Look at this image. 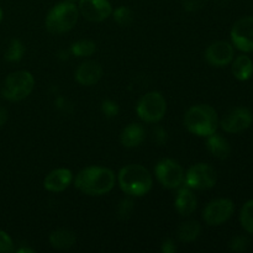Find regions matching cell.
<instances>
[{
	"instance_id": "cell-1",
	"label": "cell",
	"mask_w": 253,
	"mask_h": 253,
	"mask_svg": "<svg viewBox=\"0 0 253 253\" xmlns=\"http://www.w3.org/2000/svg\"><path fill=\"white\" fill-rule=\"evenodd\" d=\"M115 185V173L106 167L90 166L77 174L74 187L83 194L100 197L111 192Z\"/></svg>"
},
{
	"instance_id": "cell-2",
	"label": "cell",
	"mask_w": 253,
	"mask_h": 253,
	"mask_svg": "<svg viewBox=\"0 0 253 253\" xmlns=\"http://www.w3.org/2000/svg\"><path fill=\"white\" fill-rule=\"evenodd\" d=\"M118 182L121 190L128 197L140 198L152 189L153 179L146 167L141 165H127L120 169Z\"/></svg>"
},
{
	"instance_id": "cell-3",
	"label": "cell",
	"mask_w": 253,
	"mask_h": 253,
	"mask_svg": "<svg viewBox=\"0 0 253 253\" xmlns=\"http://www.w3.org/2000/svg\"><path fill=\"white\" fill-rule=\"evenodd\" d=\"M184 125L193 135L208 137L216 132L219 127V116L211 105L198 104L188 109L184 115Z\"/></svg>"
},
{
	"instance_id": "cell-4",
	"label": "cell",
	"mask_w": 253,
	"mask_h": 253,
	"mask_svg": "<svg viewBox=\"0 0 253 253\" xmlns=\"http://www.w3.org/2000/svg\"><path fill=\"white\" fill-rule=\"evenodd\" d=\"M79 10L72 1H62L54 5L47 14L44 26L51 34H64L78 22Z\"/></svg>"
},
{
	"instance_id": "cell-5",
	"label": "cell",
	"mask_w": 253,
	"mask_h": 253,
	"mask_svg": "<svg viewBox=\"0 0 253 253\" xmlns=\"http://www.w3.org/2000/svg\"><path fill=\"white\" fill-rule=\"evenodd\" d=\"M35 78L30 72L16 71L5 78L1 94L9 101H21L32 93Z\"/></svg>"
},
{
	"instance_id": "cell-6",
	"label": "cell",
	"mask_w": 253,
	"mask_h": 253,
	"mask_svg": "<svg viewBox=\"0 0 253 253\" xmlns=\"http://www.w3.org/2000/svg\"><path fill=\"white\" fill-rule=\"evenodd\" d=\"M138 118L145 123H158L162 120L167 111V103L165 96L158 91L146 93L136 105Z\"/></svg>"
},
{
	"instance_id": "cell-7",
	"label": "cell",
	"mask_w": 253,
	"mask_h": 253,
	"mask_svg": "<svg viewBox=\"0 0 253 253\" xmlns=\"http://www.w3.org/2000/svg\"><path fill=\"white\" fill-rule=\"evenodd\" d=\"M185 187L195 190H208L216 185L217 173L208 163L193 165L184 174Z\"/></svg>"
},
{
	"instance_id": "cell-8",
	"label": "cell",
	"mask_w": 253,
	"mask_h": 253,
	"mask_svg": "<svg viewBox=\"0 0 253 253\" xmlns=\"http://www.w3.org/2000/svg\"><path fill=\"white\" fill-rule=\"evenodd\" d=\"M156 177L161 185L167 189H177L184 182V170L174 160L163 158L155 167Z\"/></svg>"
},
{
	"instance_id": "cell-9",
	"label": "cell",
	"mask_w": 253,
	"mask_h": 253,
	"mask_svg": "<svg viewBox=\"0 0 253 253\" xmlns=\"http://www.w3.org/2000/svg\"><path fill=\"white\" fill-rule=\"evenodd\" d=\"M235 211V204L229 198L211 200L203 210V220L209 226H220L231 219Z\"/></svg>"
},
{
	"instance_id": "cell-10",
	"label": "cell",
	"mask_w": 253,
	"mask_h": 253,
	"mask_svg": "<svg viewBox=\"0 0 253 253\" xmlns=\"http://www.w3.org/2000/svg\"><path fill=\"white\" fill-rule=\"evenodd\" d=\"M253 123V114L249 108L245 106H237L227 111L219 125L225 132L227 133H240L247 130Z\"/></svg>"
},
{
	"instance_id": "cell-11",
	"label": "cell",
	"mask_w": 253,
	"mask_h": 253,
	"mask_svg": "<svg viewBox=\"0 0 253 253\" xmlns=\"http://www.w3.org/2000/svg\"><path fill=\"white\" fill-rule=\"evenodd\" d=\"M231 43L244 53L253 52V16H245L232 25Z\"/></svg>"
},
{
	"instance_id": "cell-12",
	"label": "cell",
	"mask_w": 253,
	"mask_h": 253,
	"mask_svg": "<svg viewBox=\"0 0 253 253\" xmlns=\"http://www.w3.org/2000/svg\"><path fill=\"white\" fill-rule=\"evenodd\" d=\"M205 59L212 67H226L234 61L235 49L232 43L227 41H215L205 49Z\"/></svg>"
},
{
	"instance_id": "cell-13",
	"label": "cell",
	"mask_w": 253,
	"mask_h": 253,
	"mask_svg": "<svg viewBox=\"0 0 253 253\" xmlns=\"http://www.w3.org/2000/svg\"><path fill=\"white\" fill-rule=\"evenodd\" d=\"M79 12L91 22H101L113 14L109 0H79Z\"/></svg>"
},
{
	"instance_id": "cell-14",
	"label": "cell",
	"mask_w": 253,
	"mask_h": 253,
	"mask_svg": "<svg viewBox=\"0 0 253 253\" xmlns=\"http://www.w3.org/2000/svg\"><path fill=\"white\" fill-rule=\"evenodd\" d=\"M103 67L96 61H85L74 72V79L77 83L84 86H91L98 83L103 77Z\"/></svg>"
},
{
	"instance_id": "cell-15",
	"label": "cell",
	"mask_w": 253,
	"mask_h": 253,
	"mask_svg": "<svg viewBox=\"0 0 253 253\" xmlns=\"http://www.w3.org/2000/svg\"><path fill=\"white\" fill-rule=\"evenodd\" d=\"M73 173L67 168H57L49 172L43 179V188L52 193H61L71 185Z\"/></svg>"
},
{
	"instance_id": "cell-16",
	"label": "cell",
	"mask_w": 253,
	"mask_h": 253,
	"mask_svg": "<svg viewBox=\"0 0 253 253\" xmlns=\"http://www.w3.org/2000/svg\"><path fill=\"white\" fill-rule=\"evenodd\" d=\"M146 131L145 127L140 124L131 123L124 127L120 135V142L126 148L138 147L145 141Z\"/></svg>"
},
{
	"instance_id": "cell-17",
	"label": "cell",
	"mask_w": 253,
	"mask_h": 253,
	"mask_svg": "<svg viewBox=\"0 0 253 253\" xmlns=\"http://www.w3.org/2000/svg\"><path fill=\"white\" fill-rule=\"evenodd\" d=\"M174 207L178 214L182 216H189L197 209V197L190 190V188L185 187L179 189L174 200Z\"/></svg>"
},
{
	"instance_id": "cell-18",
	"label": "cell",
	"mask_w": 253,
	"mask_h": 253,
	"mask_svg": "<svg viewBox=\"0 0 253 253\" xmlns=\"http://www.w3.org/2000/svg\"><path fill=\"white\" fill-rule=\"evenodd\" d=\"M207 148L215 158L226 160L231 155V146L229 141L216 132L207 137Z\"/></svg>"
},
{
	"instance_id": "cell-19",
	"label": "cell",
	"mask_w": 253,
	"mask_h": 253,
	"mask_svg": "<svg viewBox=\"0 0 253 253\" xmlns=\"http://www.w3.org/2000/svg\"><path fill=\"white\" fill-rule=\"evenodd\" d=\"M77 237L73 231L67 229L54 230L49 235V244L54 250L59 251H66V250L72 249L76 245Z\"/></svg>"
},
{
	"instance_id": "cell-20",
	"label": "cell",
	"mask_w": 253,
	"mask_h": 253,
	"mask_svg": "<svg viewBox=\"0 0 253 253\" xmlns=\"http://www.w3.org/2000/svg\"><path fill=\"white\" fill-rule=\"evenodd\" d=\"M231 71L235 78L240 82H246L253 76V61L246 54H240L231 62Z\"/></svg>"
},
{
	"instance_id": "cell-21",
	"label": "cell",
	"mask_w": 253,
	"mask_h": 253,
	"mask_svg": "<svg viewBox=\"0 0 253 253\" xmlns=\"http://www.w3.org/2000/svg\"><path fill=\"white\" fill-rule=\"evenodd\" d=\"M202 234V226L198 221L195 220H189V221H185L178 227V239L179 241L184 242V244H189V242L195 241L198 237Z\"/></svg>"
},
{
	"instance_id": "cell-22",
	"label": "cell",
	"mask_w": 253,
	"mask_h": 253,
	"mask_svg": "<svg viewBox=\"0 0 253 253\" xmlns=\"http://www.w3.org/2000/svg\"><path fill=\"white\" fill-rule=\"evenodd\" d=\"M96 44L91 40L83 39L73 42L71 46V53L76 57H90L95 53Z\"/></svg>"
},
{
	"instance_id": "cell-23",
	"label": "cell",
	"mask_w": 253,
	"mask_h": 253,
	"mask_svg": "<svg viewBox=\"0 0 253 253\" xmlns=\"http://www.w3.org/2000/svg\"><path fill=\"white\" fill-rule=\"evenodd\" d=\"M240 222L247 234L253 235V199L247 200L241 208L240 212Z\"/></svg>"
},
{
	"instance_id": "cell-24",
	"label": "cell",
	"mask_w": 253,
	"mask_h": 253,
	"mask_svg": "<svg viewBox=\"0 0 253 253\" xmlns=\"http://www.w3.org/2000/svg\"><path fill=\"white\" fill-rule=\"evenodd\" d=\"M25 54V46L19 39H12L5 51V59L7 62H19L21 61Z\"/></svg>"
},
{
	"instance_id": "cell-25",
	"label": "cell",
	"mask_w": 253,
	"mask_h": 253,
	"mask_svg": "<svg viewBox=\"0 0 253 253\" xmlns=\"http://www.w3.org/2000/svg\"><path fill=\"white\" fill-rule=\"evenodd\" d=\"M113 17L114 21L121 27H127L130 26L133 22V11L127 6H119L115 11H113Z\"/></svg>"
},
{
	"instance_id": "cell-26",
	"label": "cell",
	"mask_w": 253,
	"mask_h": 253,
	"mask_svg": "<svg viewBox=\"0 0 253 253\" xmlns=\"http://www.w3.org/2000/svg\"><path fill=\"white\" fill-rule=\"evenodd\" d=\"M133 209H135V203H133V200L130 199V198H125L118 205V209H116L118 217L120 220H127L132 215Z\"/></svg>"
},
{
	"instance_id": "cell-27",
	"label": "cell",
	"mask_w": 253,
	"mask_h": 253,
	"mask_svg": "<svg viewBox=\"0 0 253 253\" xmlns=\"http://www.w3.org/2000/svg\"><path fill=\"white\" fill-rule=\"evenodd\" d=\"M250 246V239L245 235L232 237L229 242V249L232 252H245Z\"/></svg>"
},
{
	"instance_id": "cell-28",
	"label": "cell",
	"mask_w": 253,
	"mask_h": 253,
	"mask_svg": "<svg viewBox=\"0 0 253 253\" xmlns=\"http://www.w3.org/2000/svg\"><path fill=\"white\" fill-rule=\"evenodd\" d=\"M101 111H103L106 118H115V116L119 115L120 109H119L118 103H115V101L104 100L101 103Z\"/></svg>"
},
{
	"instance_id": "cell-29",
	"label": "cell",
	"mask_w": 253,
	"mask_h": 253,
	"mask_svg": "<svg viewBox=\"0 0 253 253\" xmlns=\"http://www.w3.org/2000/svg\"><path fill=\"white\" fill-rule=\"evenodd\" d=\"M14 252V242L5 231L0 230V253Z\"/></svg>"
},
{
	"instance_id": "cell-30",
	"label": "cell",
	"mask_w": 253,
	"mask_h": 253,
	"mask_svg": "<svg viewBox=\"0 0 253 253\" xmlns=\"http://www.w3.org/2000/svg\"><path fill=\"white\" fill-rule=\"evenodd\" d=\"M208 1L209 0H182V5L185 11L194 12L203 9L207 5Z\"/></svg>"
},
{
	"instance_id": "cell-31",
	"label": "cell",
	"mask_w": 253,
	"mask_h": 253,
	"mask_svg": "<svg viewBox=\"0 0 253 253\" xmlns=\"http://www.w3.org/2000/svg\"><path fill=\"white\" fill-rule=\"evenodd\" d=\"M177 245L172 239H166L162 242V246H161V251L163 253H174L177 252Z\"/></svg>"
},
{
	"instance_id": "cell-32",
	"label": "cell",
	"mask_w": 253,
	"mask_h": 253,
	"mask_svg": "<svg viewBox=\"0 0 253 253\" xmlns=\"http://www.w3.org/2000/svg\"><path fill=\"white\" fill-rule=\"evenodd\" d=\"M155 133L157 135L156 136V141H157L158 143H161V145H162V143H165L166 141H167V132H166L163 128L157 127L155 130Z\"/></svg>"
},
{
	"instance_id": "cell-33",
	"label": "cell",
	"mask_w": 253,
	"mask_h": 253,
	"mask_svg": "<svg viewBox=\"0 0 253 253\" xmlns=\"http://www.w3.org/2000/svg\"><path fill=\"white\" fill-rule=\"evenodd\" d=\"M7 118H9L7 110H6V109H4V108H1V106H0V127H1L2 125H5V123L7 121Z\"/></svg>"
},
{
	"instance_id": "cell-34",
	"label": "cell",
	"mask_w": 253,
	"mask_h": 253,
	"mask_svg": "<svg viewBox=\"0 0 253 253\" xmlns=\"http://www.w3.org/2000/svg\"><path fill=\"white\" fill-rule=\"evenodd\" d=\"M17 253H34L35 250L30 249V247H21V249H19L16 251Z\"/></svg>"
},
{
	"instance_id": "cell-35",
	"label": "cell",
	"mask_w": 253,
	"mask_h": 253,
	"mask_svg": "<svg viewBox=\"0 0 253 253\" xmlns=\"http://www.w3.org/2000/svg\"><path fill=\"white\" fill-rule=\"evenodd\" d=\"M1 19H2V10L1 7H0V21H1Z\"/></svg>"
},
{
	"instance_id": "cell-36",
	"label": "cell",
	"mask_w": 253,
	"mask_h": 253,
	"mask_svg": "<svg viewBox=\"0 0 253 253\" xmlns=\"http://www.w3.org/2000/svg\"><path fill=\"white\" fill-rule=\"evenodd\" d=\"M68 1H76V0H68Z\"/></svg>"
}]
</instances>
